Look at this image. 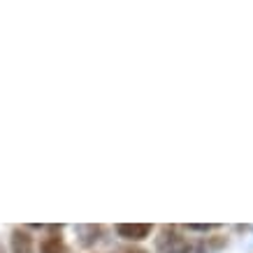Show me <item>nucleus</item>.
Returning a JSON list of instances; mask_svg holds the SVG:
<instances>
[{
    "instance_id": "7ed1b4c3",
    "label": "nucleus",
    "mask_w": 253,
    "mask_h": 253,
    "mask_svg": "<svg viewBox=\"0 0 253 253\" xmlns=\"http://www.w3.org/2000/svg\"><path fill=\"white\" fill-rule=\"evenodd\" d=\"M12 253H35L33 237L26 230H14L12 232Z\"/></svg>"
},
{
    "instance_id": "20e7f679",
    "label": "nucleus",
    "mask_w": 253,
    "mask_h": 253,
    "mask_svg": "<svg viewBox=\"0 0 253 253\" xmlns=\"http://www.w3.org/2000/svg\"><path fill=\"white\" fill-rule=\"evenodd\" d=\"M40 253H70V251H68V246H65V242H63V237L49 235L42 242V246H40Z\"/></svg>"
},
{
    "instance_id": "f03ea898",
    "label": "nucleus",
    "mask_w": 253,
    "mask_h": 253,
    "mask_svg": "<svg viewBox=\"0 0 253 253\" xmlns=\"http://www.w3.org/2000/svg\"><path fill=\"white\" fill-rule=\"evenodd\" d=\"M119 237L130 239V242H142L151 235V225L149 223H119L116 225Z\"/></svg>"
},
{
    "instance_id": "f257e3e1",
    "label": "nucleus",
    "mask_w": 253,
    "mask_h": 253,
    "mask_svg": "<svg viewBox=\"0 0 253 253\" xmlns=\"http://www.w3.org/2000/svg\"><path fill=\"white\" fill-rule=\"evenodd\" d=\"M156 249H158V253H191L195 246L176 230V228L165 225L161 232V237L156 239Z\"/></svg>"
},
{
    "instance_id": "39448f33",
    "label": "nucleus",
    "mask_w": 253,
    "mask_h": 253,
    "mask_svg": "<svg viewBox=\"0 0 253 253\" xmlns=\"http://www.w3.org/2000/svg\"><path fill=\"white\" fill-rule=\"evenodd\" d=\"M218 225H198V223H193L188 225V230H200V232H209V230H216Z\"/></svg>"
},
{
    "instance_id": "423d86ee",
    "label": "nucleus",
    "mask_w": 253,
    "mask_h": 253,
    "mask_svg": "<svg viewBox=\"0 0 253 253\" xmlns=\"http://www.w3.org/2000/svg\"><path fill=\"white\" fill-rule=\"evenodd\" d=\"M128 253H144V251H128Z\"/></svg>"
}]
</instances>
